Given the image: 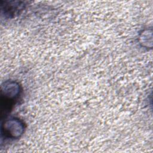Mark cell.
Instances as JSON below:
<instances>
[{
  "instance_id": "obj_1",
  "label": "cell",
  "mask_w": 153,
  "mask_h": 153,
  "mask_svg": "<svg viewBox=\"0 0 153 153\" xmlns=\"http://www.w3.org/2000/svg\"><path fill=\"white\" fill-rule=\"evenodd\" d=\"M20 87L18 84L13 81H7L1 87V97L2 106H5V114L8 111L14 102L17 100L20 95Z\"/></svg>"
},
{
  "instance_id": "obj_2",
  "label": "cell",
  "mask_w": 153,
  "mask_h": 153,
  "mask_svg": "<svg viewBox=\"0 0 153 153\" xmlns=\"http://www.w3.org/2000/svg\"><path fill=\"white\" fill-rule=\"evenodd\" d=\"M23 130V124L18 119L12 118L6 120L1 126L2 134L7 138H18L22 134Z\"/></svg>"
}]
</instances>
